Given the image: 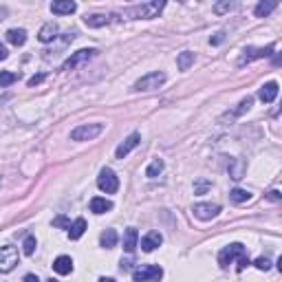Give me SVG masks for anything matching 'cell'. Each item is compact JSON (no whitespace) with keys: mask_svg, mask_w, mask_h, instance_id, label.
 <instances>
[{"mask_svg":"<svg viewBox=\"0 0 282 282\" xmlns=\"http://www.w3.org/2000/svg\"><path fill=\"white\" fill-rule=\"evenodd\" d=\"M234 260H238V271H243L249 265L247 249L243 247L241 243H232V245L220 249V253H218V265L220 267H229Z\"/></svg>","mask_w":282,"mask_h":282,"instance_id":"6da1fadb","label":"cell"},{"mask_svg":"<svg viewBox=\"0 0 282 282\" xmlns=\"http://www.w3.org/2000/svg\"><path fill=\"white\" fill-rule=\"evenodd\" d=\"M166 7V0H150V2H143V4H137V7L128 9L126 16L128 18H143V20H150V18H157L159 13L163 11Z\"/></svg>","mask_w":282,"mask_h":282,"instance_id":"7a4b0ae2","label":"cell"},{"mask_svg":"<svg viewBox=\"0 0 282 282\" xmlns=\"http://www.w3.org/2000/svg\"><path fill=\"white\" fill-rule=\"evenodd\" d=\"M20 262V251L18 247H0V274H9L16 269V265Z\"/></svg>","mask_w":282,"mask_h":282,"instance_id":"3957f363","label":"cell"},{"mask_svg":"<svg viewBox=\"0 0 282 282\" xmlns=\"http://www.w3.org/2000/svg\"><path fill=\"white\" fill-rule=\"evenodd\" d=\"M104 133V124H82L75 130H70V139L73 141H91Z\"/></svg>","mask_w":282,"mask_h":282,"instance_id":"277c9868","label":"cell"},{"mask_svg":"<svg viewBox=\"0 0 282 282\" xmlns=\"http://www.w3.org/2000/svg\"><path fill=\"white\" fill-rule=\"evenodd\" d=\"M163 278V269L159 265H143L133 271L135 282H159Z\"/></svg>","mask_w":282,"mask_h":282,"instance_id":"5b68a950","label":"cell"},{"mask_svg":"<svg viewBox=\"0 0 282 282\" xmlns=\"http://www.w3.org/2000/svg\"><path fill=\"white\" fill-rule=\"evenodd\" d=\"M97 53H100V51H95V49H82V51H77V53H73L67 62L62 64V70H75V69L84 67V64L91 62Z\"/></svg>","mask_w":282,"mask_h":282,"instance_id":"8992f818","label":"cell"},{"mask_svg":"<svg viewBox=\"0 0 282 282\" xmlns=\"http://www.w3.org/2000/svg\"><path fill=\"white\" fill-rule=\"evenodd\" d=\"M163 82H166V75H163L161 70H154V73H148L141 79H137L133 91H154V88L163 86Z\"/></svg>","mask_w":282,"mask_h":282,"instance_id":"52a82bcc","label":"cell"},{"mask_svg":"<svg viewBox=\"0 0 282 282\" xmlns=\"http://www.w3.org/2000/svg\"><path fill=\"white\" fill-rule=\"evenodd\" d=\"M97 187H100L102 192H106V194H115V192L119 190V178H117V175L110 168H104V170L100 172V176H97Z\"/></svg>","mask_w":282,"mask_h":282,"instance_id":"ba28073f","label":"cell"},{"mask_svg":"<svg viewBox=\"0 0 282 282\" xmlns=\"http://www.w3.org/2000/svg\"><path fill=\"white\" fill-rule=\"evenodd\" d=\"M274 51H276V44H269V46H265V49H253V46H249V49H245V55L238 60V64H241V67H245V64L253 62V60L269 58Z\"/></svg>","mask_w":282,"mask_h":282,"instance_id":"9c48e42d","label":"cell"},{"mask_svg":"<svg viewBox=\"0 0 282 282\" xmlns=\"http://www.w3.org/2000/svg\"><path fill=\"white\" fill-rule=\"evenodd\" d=\"M192 212H194L196 218H201V220H212V218H216V216H218L220 205H218V203H196Z\"/></svg>","mask_w":282,"mask_h":282,"instance_id":"30bf717a","label":"cell"},{"mask_svg":"<svg viewBox=\"0 0 282 282\" xmlns=\"http://www.w3.org/2000/svg\"><path fill=\"white\" fill-rule=\"evenodd\" d=\"M139 141H141V135H139V133H133V135H130V137H126V139L121 141L119 145H117V150H115V157H117V159H124V157H128V154L133 152V150L139 145Z\"/></svg>","mask_w":282,"mask_h":282,"instance_id":"8fae6325","label":"cell"},{"mask_svg":"<svg viewBox=\"0 0 282 282\" xmlns=\"http://www.w3.org/2000/svg\"><path fill=\"white\" fill-rule=\"evenodd\" d=\"M278 91H280L278 82H267V84H262V88L258 91V97H260L265 104H271V102L278 97Z\"/></svg>","mask_w":282,"mask_h":282,"instance_id":"7c38bea8","label":"cell"},{"mask_svg":"<svg viewBox=\"0 0 282 282\" xmlns=\"http://www.w3.org/2000/svg\"><path fill=\"white\" fill-rule=\"evenodd\" d=\"M163 243V236L159 232H148L143 238H141V249H143L145 253H150V251H154L159 245Z\"/></svg>","mask_w":282,"mask_h":282,"instance_id":"4fadbf2b","label":"cell"},{"mask_svg":"<svg viewBox=\"0 0 282 282\" xmlns=\"http://www.w3.org/2000/svg\"><path fill=\"white\" fill-rule=\"evenodd\" d=\"M75 9H77V4L73 0H55V2H51V11L58 13V16H70Z\"/></svg>","mask_w":282,"mask_h":282,"instance_id":"5bb4252c","label":"cell"},{"mask_svg":"<svg viewBox=\"0 0 282 282\" xmlns=\"http://www.w3.org/2000/svg\"><path fill=\"white\" fill-rule=\"evenodd\" d=\"M58 31L60 29H58V25H55V22H46V25L40 29V34H37V40L44 42V44H46V42H53L55 37H58Z\"/></svg>","mask_w":282,"mask_h":282,"instance_id":"9a60e30c","label":"cell"},{"mask_svg":"<svg viewBox=\"0 0 282 282\" xmlns=\"http://www.w3.org/2000/svg\"><path fill=\"white\" fill-rule=\"evenodd\" d=\"M53 271H55V274H60V276H69L70 271H73V260H70L69 256H60V258H55V262H53Z\"/></svg>","mask_w":282,"mask_h":282,"instance_id":"2e32d148","label":"cell"},{"mask_svg":"<svg viewBox=\"0 0 282 282\" xmlns=\"http://www.w3.org/2000/svg\"><path fill=\"white\" fill-rule=\"evenodd\" d=\"M137 243H139V232L135 227H128L124 234V249L128 253H133L135 249H137Z\"/></svg>","mask_w":282,"mask_h":282,"instance_id":"e0dca14e","label":"cell"},{"mask_svg":"<svg viewBox=\"0 0 282 282\" xmlns=\"http://www.w3.org/2000/svg\"><path fill=\"white\" fill-rule=\"evenodd\" d=\"M110 210H112V201L102 199V196L91 199V212L93 214H106V212H110Z\"/></svg>","mask_w":282,"mask_h":282,"instance_id":"ac0fdd59","label":"cell"},{"mask_svg":"<svg viewBox=\"0 0 282 282\" xmlns=\"http://www.w3.org/2000/svg\"><path fill=\"white\" fill-rule=\"evenodd\" d=\"M84 232H86V220H84V218H77L75 223H70V227H69V238H70V241H79V238L84 236Z\"/></svg>","mask_w":282,"mask_h":282,"instance_id":"d6986e66","label":"cell"},{"mask_svg":"<svg viewBox=\"0 0 282 282\" xmlns=\"http://www.w3.org/2000/svg\"><path fill=\"white\" fill-rule=\"evenodd\" d=\"M84 22H86L88 27H93V29H100V27H106L108 22H110V18L104 16V13H91V16L84 18Z\"/></svg>","mask_w":282,"mask_h":282,"instance_id":"ffe728a7","label":"cell"},{"mask_svg":"<svg viewBox=\"0 0 282 282\" xmlns=\"http://www.w3.org/2000/svg\"><path fill=\"white\" fill-rule=\"evenodd\" d=\"M276 7H278V2H276V0H267V2L262 0V2L256 4V11H253V13H256V18H267Z\"/></svg>","mask_w":282,"mask_h":282,"instance_id":"44dd1931","label":"cell"},{"mask_svg":"<svg viewBox=\"0 0 282 282\" xmlns=\"http://www.w3.org/2000/svg\"><path fill=\"white\" fill-rule=\"evenodd\" d=\"M7 40L11 42L13 46H22L27 42V31L25 29H9L7 31Z\"/></svg>","mask_w":282,"mask_h":282,"instance_id":"7402d4cb","label":"cell"},{"mask_svg":"<svg viewBox=\"0 0 282 282\" xmlns=\"http://www.w3.org/2000/svg\"><path fill=\"white\" fill-rule=\"evenodd\" d=\"M192 64H194V53H192V51H183V53H178V58H176L178 70H187Z\"/></svg>","mask_w":282,"mask_h":282,"instance_id":"603a6c76","label":"cell"},{"mask_svg":"<svg viewBox=\"0 0 282 282\" xmlns=\"http://www.w3.org/2000/svg\"><path fill=\"white\" fill-rule=\"evenodd\" d=\"M229 175H232V178L241 181L243 175H245V161H241V159H234V161H229Z\"/></svg>","mask_w":282,"mask_h":282,"instance_id":"cb8c5ba5","label":"cell"},{"mask_svg":"<svg viewBox=\"0 0 282 282\" xmlns=\"http://www.w3.org/2000/svg\"><path fill=\"white\" fill-rule=\"evenodd\" d=\"M100 245L104 249H112L117 245V232H115V229H106V232L102 234V236H100Z\"/></svg>","mask_w":282,"mask_h":282,"instance_id":"d4e9b609","label":"cell"},{"mask_svg":"<svg viewBox=\"0 0 282 282\" xmlns=\"http://www.w3.org/2000/svg\"><path fill=\"white\" fill-rule=\"evenodd\" d=\"M249 199H251V192L241 190V187H236V190H232V192H229V201H232V203H236V205L247 203Z\"/></svg>","mask_w":282,"mask_h":282,"instance_id":"484cf974","label":"cell"},{"mask_svg":"<svg viewBox=\"0 0 282 282\" xmlns=\"http://www.w3.org/2000/svg\"><path fill=\"white\" fill-rule=\"evenodd\" d=\"M161 172H163V161H161V159H152V163L145 168V176H148V178L159 176Z\"/></svg>","mask_w":282,"mask_h":282,"instance_id":"4316f807","label":"cell"},{"mask_svg":"<svg viewBox=\"0 0 282 282\" xmlns=\"http://www.w3.org/2000/svg\"><path fill=\"white\" fill-rule=\"evenodd\" d=\"M13 82H18V73H13V70H0V86H11Z\"/></svg>","mask_w":282,"mask_h":282,"instance_id":"83f0119b","label":"cell"},{"mask_svg":"<svg viewBox=\"0 0 282 282\" xmlns=\"http://www.w3.org/2000/svg\"><path fill=\"white\" fill-rule=\"evenodd\" d=\"M35 247H37L35 236H27V238H25V243H22V253H27V256H34Z\"/></svg>","mask_w":282,"mask_h":282,"instance_id":"f1b7e54d","label":"cell"},{"mask_svg":"<svg viewBox=\"0 0 282 282\" xmlns=\"http://www.w3.org/2000/svg\"><path fill=\"white\" fill-rule=\"evenodd\" d=\"M251 104H253V97H245V100H243L241 104H238L236 110L232 112V119H234V117H241L245 110H249V106H251Z\"/></svg>","mask_w":282,"mask_h":282,"instance_id":"f546056e","label":"cell"},{"mask_svg":"<svg viewBox=\"0 0 282 282\" xmlns=\"http://www.w3.org/2000/svg\"><path fill=\"white\" fill-rule=\"evenodd\" d=\"M253 267H256V269H260V271H269L271 269V260L267 256H260V258H256Z\"/></svg>","mask_w":282,"mask_h":282,"instance_id":"4dcf8cb0","label":"cell"},{"mask_svg":"<svg viewBox=\"0 0 282 282\" xmlns=\"http://www.w3.org/2000/svg\"><path fill=\"white\" fill-rule=\"evenodd\" d=\"M53 227L69 229V227H70V220L67 218V216H55V218H53Z\"/></svg>","mask_w":282,"mask_h":282,"instance_id":"1f68e13d","label":"cell"},{"mask_svg":"<svg viewBox=\"0 0 282 282\" xmlns=\"http://www.w3.org/2000/svg\"><path fill=\"white\" fill-rule=\"evenodd\" d=\"M232 9H236V2H218L214 7L216 13H225V11H232Z\"/></svg>","mask_w":282,"mask_h":282,"instance_id":"d6a6232c","label":"cell"},{"mask_svg":"<svg viewBox=\"0 0 282 282\" xmlns=\"http://www.w3.org/2000/svg\"><path fill=\"white\" fill-rule=\"evenodd\" d=\"M210 185H212L210 181H196V183H194V192H196V194H203V192L208 190Z\"/></svg>","mask_w":282,"mask_h":282,"instance_id":"836d02e7","label":"cell"},{"mask_svg":"<svg viewBox=\"0 0 282 282\" xmlns=\"http://www.w3.org/2000/svg\"><path fill=\"white\" fill-rule=\"evenodd\" d=\"M212 44H214V46H218V44H223V42H225V31H218V34H214V37H212Z\"/></svg>","mask_w":282,"mask_h":282,"instance_id":"e575fe53","label":"cell"},{"mask_svg":"<svg viewBox=\"0 0 282 282\" xmlns=\"http://www.w3.org/2000/svg\"><path fill=\"white\" fill-rule=\"evenodd\" d=\"M44 77H46L44 73L34 75V77H29V82H27V84H29V86H37V84H40V82H44Z\"/></svg>","mask_w":282,"mask_h":282,"instance_id":"d590c367","label":"cell"},{"mask_svg":"<svg viewBox=\"0 0 282 282\" xmlns=\"http://www.w3.org/2000/svg\"><path fill=\"white\" fill-rule=\"evenodd\" d=\"M130 267H133V260H124V258H121V271H130Z\"/></svg>","mask_w":282,"mask_h":282,"instance_id":"8d00e7d4","label":"cell"},{"mask_svg":"<svg viewBox=\"0 0 282 282\" xmlns=\"http://www.w3.org/2000/svg\"><path fill=\"white\" fill-rule=\"evenodd\" d=\"M269 199H271V201H280V192H278V190H271V192H269Z\"/></svg>","mask_w":282,"mask_h":282,"instance_id":"74e56055","label":"cell"},{"mask_svg":"<svg viewBox=\"0 0 282 282\" xmlns=\"http://www.w3.org/2000/svg\"><path fill=\"white\" fill-rule=\"evenodd\" d=\"M22 282H40V278L34 276V274H29V276H25V280H22Z\"/></svg>","mask_w":282,"mask_h":282,"instance_id":"f35d334b","label":"cell"},{"mask_svg":"<svg viewBox=\"0 0 282 282\" xmlns=\"http://www.w3.org/2000/svg\"><path fill=\"white\" fill-rule=\"evenodd\" d=\"M7 49H4V44H0V62H2V60H7Z\"/></svg>","mask_w":282,"mask_h":282,"instance_id":"ab89813d","label":"cell"},{"mask_svg":"<svg viewBox=\"0 0 282 282\" xmlns=\"http://www.w3.org/2000/svg\"><path fill=\"white\" fill-rule=\"evenodd\" d=\"M97 282H115V280H112V278H100Z\"/></svg>","mask_w":282,"mask_h":282,"instance_id":"60d3db41","label":"cell"},{"mask_svg":"<svg viewBox=\"0 0 282 282\" xmlns=\"http://www.w3.org/2000/svg\"><path fill=\"white\" fill-rule=\"evenodd\" d=\"M46 282H58V280H53V278H51V280H46Z\"/></svg>","mask_w":282,"mask_h":282,"instance_id":"b9f144b4","label":"cell"}]
</instances>
